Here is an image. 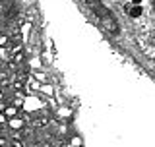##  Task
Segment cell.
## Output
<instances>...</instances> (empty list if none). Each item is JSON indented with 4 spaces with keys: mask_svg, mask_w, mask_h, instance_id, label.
Segmentation results:
<instances>
[{
    "mask_svg": "<svg viewBox=\"0 0 155 147\" xmlns=\"http://www.w3.org/2000/svg\"><path fill=\"white\" fill-rule=\"evenodd\" d=\"M87 6H89V10L97 16V19L103 23V27H105L109 33L116 35V33L120 31V29H118V23H116V19H114V16H113V12H110V10L107 8L105 4L101 2V0H87Z\"/></svg>",
    "mask_w": 155,
    "mask_h": 147,
    "instance_id": "cell-1",
    "label": "cell"
},
{
    "mask_svg": "<svg viewBox=\"0 0 155 147\" xmlns=\"http://www.w3.org/2000/svg\"><path fill=\"white\" fill-rule=\"evenodd\" d=\"M130 16H132V18H140V16H142V8H140V4H134V8L130 10Z\"/></svg>",
    "mask_w": 155,
    "mask_h": 147,
    "instance_id": "cell-2",
    "label": "cell"
},
{
    "mask_svg": "<svg viewBox=\"0 0 155 147\" xmlns=\"http://www.w3.org/2000/svg\"><path fill=\"white\" fill-rule=\"evenodd\" d=\"M140 2H142V0H132V4H140Z\"/></svg>",
    "mask_w": 155,
    "mask_h": 147,
    "instance_id": "cell-3",
    "label": "cell"
}]
</instances>
